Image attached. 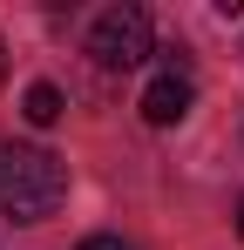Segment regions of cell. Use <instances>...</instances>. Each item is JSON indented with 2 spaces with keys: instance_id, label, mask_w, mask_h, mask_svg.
<instances>
[{
  "instance_id": "cell-1",
  "label": "cell",
  "mask_w": 244,
  "mask_h": 250,
  "mask_svg": "<svg viewBox=\"0 0 244 250\" xmlns=\"http://www.w3.org/2000/svg\"><path fill=\"white\" fill-rule=\"evenodd\" d=\"M61 203H68V163L34 142H0V216L48 223Z\"/></svg>"
},
{
  "instance_id": "cell-2",
  "label": "cell",
  "mask_w": 244,
  "mask_h": 250,
  "mask_svg": "<svg viewBox=\"0 0 244 250\" xmlns=\"http://www.w3.org/2000/svg\"><path fill=\"white\" fill-rule=\"evenodd\" d=\"M88 54L102 61V68H143L149 54H156V21L143 14V7H109V14H95V27H88Z\"/></svg>"
},
{
  "instance_id": "cell-3",
  "label": "cell",
  "mask_w": 244,
  "mask_h": 250,
  "mask_svg": "<svg viewBox=\"0 0 244 250\" xmlns=\"http://www.w3.org/2000/svg\"><path fill=\"white\" fill-rule=\"evenodd\" d=\"M190 102H197L190 75H183V68H163V75H149V88H143V122L149 128H176L190 115Z\"/></svg>"
},
{
  "instance_id": "cell-4",
  "label": "cell",
  "mask_w": 244,
  "mask_h": 250,
  "mask_svg": "<svg viewBox=\"0 0 244 250\" xmlns=\"http://www.w3.org/2000/svg\"><path fill=\"white\" fill-rule=\"evenodd\" d=\"M61 108H68V102H61V88H54V82H34L27 95H21V115H27L34 128H54V122H61Z\"/></svg>"
},
{
  "instance_id": "cell-5",
  "label": "cell",
  "mask_w": 244,
  "mask_h": 250,
  "mask_svg": "<svg viewBox=\"0 0 244 250\" xmlns=\"http://www.w3.org/2000/svg\"><path fill=\"white\" fill-rule=\"evenodd\" d=\"M81 250H136V244H122V237H88Z\"/></svg>"
},
{
  "instance_id": "cell-6",
  "label": "cell",
  "mask_w": 244,
  "mask_h": 250,
  "mask_svg": "<svg viewBox=\"0 0 244 250\" xmlns=\"http://www.w3.org/2000/svg\"><path fill=\"white\" fill-rule=\"evenodd\" d=\"M238 237H244V196H238Z\"/></svg>"
},
{
  "instance_id": "cell-7",
  "label": "cell",
  "mask_w": 244,
  "mask_h": 250,
  "mask_svg": "<svg viewBox=\"0 0 244 250\" xmlns=\"http://www.w3.org/2000/svg\"><path fill=\"white\" fill-rule=\"evenodd\" d=\"M0 75H7V41H0Z\"/></svg>"
}]
</instances>
